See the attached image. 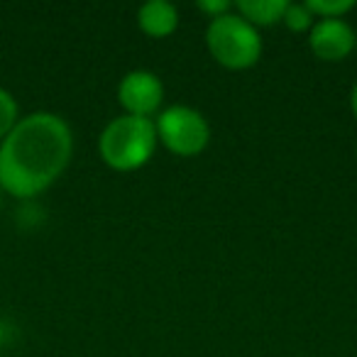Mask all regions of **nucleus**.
I'll use <instances>...</instances> for the list:
<instances>
[{
  "label": "nucleus",
  "mask_w": 357,
  "mask_h": 357,
  "mask_svg": "<svg viewBox=\"0 0 357 357\" xmlns=\"http://www.w3.org/2000/svg\"><path fill=\"white\" fill-rule=\"evenodd\" d=\"M118 103L125 115L152 120V115H159L164 103L162 79L147 69L128 71L118 84Z\"/></svg>",
  "instance_id": "nucleus-5"
},
{
  "label": "nucleus",
  "mask_w": 357,
  "mask_h": 357,
  "mask_svg": "<svg viewBox=\"0 0 357 357\" xmlns=\"http://www.w3.org/2000/svg\"><path fill=\"white\" fill-rule=\"evenodd\" d=\"M6 335H8V333H6V323L0 321V347H3V342H6Z\"/></svg>",
  "instance_id": "nucleus-14"
},
{
  "label": "nucleus",
  "mask_w": 357,
  "mask_h": 357,
  "mask_svg": "<svg viewBox=\"0 0 357 357\" xmlns=\"http://www.w3.org/2000/svg\"><path fill=\"white\" fill-rule=\"evenodd\" d=\"M206 47L220 66L243 71L262 59V37L259 30L235 13L215 17L206 30Z\"/></svg>",
  "instance_id": "nucleus-3"
},
{
  "label": "nucleus",
  "mask_w": 357,
  "mask_h": 357,
  "mask_svg": "<svg viewBox=\"0 0 357 357\" xmlns=\"http://www.w3.org/2000/svg\"><path fill=\"white\" fill-rule=\"evenodd\" d=\"M74 157V132L50 110L22 115L0 142V189L20 201L45 194Z\"/></svg>",
  "instance_id": "nucleus-1"
},
{
  "label": "nucleus",
  "mask_w": 357,
  "mask_h": 357,
  "mask_svg": "<svg viewBox=\"0 0 357 357\" xmlns=\"http://www.w3.org/2000/svg\"><path fill=\"white\" fill-rule=\"evenodd\" d=\"M287 6V0H240L235 8H238V15L252 27H272L282 22Z\"/></svg>",
  "instance_id": "nucleus-8"
},
{
  "label": "nucleus",
  "mask_w": 357,
  "mask_h": 357,
  "mask_svg": "<svg viewBox=\"0 0 357 357\" xmlns=\"http://www.w3.org/2000/svg\"><path fill=\"white\" fill-rule=\"evenodd\" d=\"M282 22L291 32L301 35V32H311V27H313V22H316V17L311 15V10L306 8V3H289L287 10H284Z\"/></svg>",
  "instance_id": "nucleus-11"
},
{
  "label": "nucleus",
  "mask_w": 357,
  "mask_h": 357,
  "mask_svg": "<svg viewBox=\"0 0 357 357\" xmlns=\"http://www.w3.org/2000/svg\"><path fill=\"white\" fill-rule=\"evenodd\" d=\"M157 139L176 157H196L211 142V125L201 110L191 105H169L154 120Z\"/></svg>",
  "instance_id": "nucleus-4"
},
{
  "label": "nucleus",
  "mask_w": 357,
  "mask_h": 357,
  "mask_svg": "<svg viewBox=\"0 0 357 357\" xmlns=\"http://www.w3.org/2000/svg\"><path fill=\"white\" fill-rule=\"evenodd\" d=\"M20 118H22V115H20L17 98L8 89H3V86H0V142L8 137V132L15 128Z\"/></svg>",
  "instance_id": "nucleus-10"
},
{
  "label": "nucleus",
  "mask_w": 357,
  "mask_h": 357,
  "mask_svg": "<svg viewBox=\"0 0 357 357\" xmlns=\"http://www.w3.org/2000/svg\"><path fill=\"white\" fill-rule=\"evenodd\" d=\"M3 196L6 194H3V189H0V208H3Z\"/></svg>",
  "instance_id": "nucleus-15"
},
{
  "label": "nucleus",
  "mask_w": 357,
  "mask_h": 357,
  "mask_svg": "<svg viewBox=\"0 0 357 357\" xmlns=\"http://www.w3.org/2000/svg\"><path fill=\"white\" fill-rule=\"evenodd\" d=\"M306 8L316 20H345L355 3L352 0H308Z\"/></svg>",
  "instance_id": "nucleus-9"
},
{
  "label": "nucleus",
  "mask_w": 357,
  "mask_h": 357,
  "mask_svg": "<svg viewBox=\"0 0 357 357\" xmlns=\"http://www.w3.org/2000/svg\"><path fill=\"white\" fill-rule=\"evenodd\" d=\"M137 27L147 37H154V40L172 37L178 27L176 6H172L169 0H152V3H144V6L137 10Z\"/></svg>",
  "instance_id": "nucleus-7"
},
{
  "label": "nucleus",
  "mask_w": 357,
  "mask_h": 357,
  "mask_svg": "<svg viewBox=\"0 0 357 357\" xmlns=\"http://www.w3.org/2000/svg\"><path fill=\"white\" fill-rule=\"evenodd\" d=\"M196 8H199L204 15H208L211 20H215V17L230 13V3H228V0H199V3H196Z\"/></svg>",
  "instance_id": "nucleus-12"
},
{
  "label": "nucleus",
  "mask_w": 357,
  "mask_h": 357,
  "mask_svg": "<svg viewBox=\"0 0 357 357\" xmlns=\"http://www.w3.org/2000/svg\"><path fill=\"white\" fill-rule=\"evenodd\" d=\"M308 47L321 61H342L357 50V35L345 20H316L308 32Z\"/></svg>",
  "instance_id": "nucleus-6"
},
{
  "label": "nucleus",
  "mask_w": 357,
  "mask_h": 357,
  "mask_svg": "<svg viewBox=\"0 0 357 357\" xmlns=\"http://www.w3.org/2000/svg\"><path fill=\"white\" fill-rule=\"evenodd\" d=\"M157 144L154 120L123 113L103 128L98 137V154L115 172H135L152 159Z\"/></svg>",
  "instance_id": "nucleus-2"
},
{
  "label": "nucleus",
  "mask_w": 357,
  "mask_h": 357,
  "mask_svg": "<svg viewBox=\"0 0 357 357\" xmlns=\"http://www.w3.org/2000/svg\"><path fill=\"white\" fill-rule=\"evenodd\" d=\"M350 108H352V115H355V120H357V81L350 91Z\"/></svg>",
  "instance_id": "nucleus-13"
}]
</instances>
